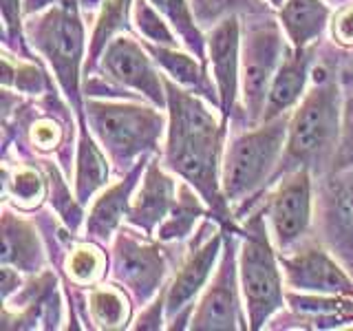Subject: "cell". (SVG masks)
I'll use <instances>...</instances> for the list:
<instances>
[{"mask_svg": "<svg viewBox=\"0 0 353 331\" xmlns=\"http://www.w3.org/2000/svg\"><path fill=\"white\" fill-rule=\"evenodd\" d=\"M168 99V141L163 148V166L179 174L203 197L212 217L228 221L230 203L221 185V152L225 124H219L212 110L174 80H163Z\"/></svg>", "mask_w": 353, "mask_h": 331, "instance_id": "6da1fadb", "label": "cell"}, {"mask_svg": "<svg viewBox=\"0 0 353 331\" xmlns=\"http://www.w3.org/2000/svg\"><path fill=\"white\" fill-rule=\"evenodd\" d=\"M340 117L342 91L338 77L329 75L327 80L314 82L290 117L285 150L272 181L298 168H309L318 177L334 170L340 143Z\"/></svg>", "mask_w": 353, "mask_h": 331, "instance_id": "7a4b0ae2", "label": "cell"}, {"mask_svg": "<svg viewBox=\"0 0 353 331\" xmlns=\"http://www.w3.org/2000/svg\"><path fill=\"white\" fill-rule=\"evenodd\" d=\"M290 113L276 119L261 121L252 130L236 132L230 139L221 166V185L230 205L241 208L243 203L256 201V197L272 181L283 157Z\"/></svg>", "mask_w": 353, "mask_h": 331, "instance_id": "3957f363", "label": "cell"}, {"mask_svg": "<svg viewBox=\"0 0 353 331\" xmlns=\"http://www.w3.org/2000/svg\"><path fill=\"white\" fill-rule=\"evenodd\" d=\"M86 119L119 172L132 170L148 157L163 132L161 110L139 104L88 99Z\"/></svg>", "mask_w": 353, "mask_h": 331, "instance_id": "277c9868", "label": "cell"}, {"mask_svg": "<svg viewBox=\"0 0 353 331\" xmlns=\"http://www.w3.org/2000/svg\"><path fill=\"white\" fill-rule=\"evenodd\" d=\"M31 44L40 51L58 77L64 95L77 110L80 124L86 115L80 102V66L84 60V25L80 0H60L51 9L36 14L27 25Z\"/></svg>", "mask_w": 353, "mask_h": 331, "instance_id": "5b68a950", "label": "cell"}, {"mask_svg": "<svg viewBox=\"0 0 353 331\" xmlns=\"http://www.w3.org/2000/svg\"><path fill=\"white\" fill-rule=\"evenodd\" d=\"M263 217V205L256 212H250L239 250V281L245 298L250 329H263L285 303L283 276Z\"/></svg>", "mask_w": 353, "mask_h": 331, "instance_id": "8992f818", "label": "cell"}, {"mask_svg": "<svg viewBox=\"0 0 353 331\" xmlns=\"http://www.w3.org/2000/svg\"><path fill=\"white\" fill-rule=\"evenodd\" d=\"M287 44L279 31V22L263 14L261 22H250L245 40L241 44V80L243 102H245V124L259 126L268 104L270 84L279 71Z\"/></svg>", "mask_w": 353, "mask_h": 331, "instance_id": "52a82bcc", "label": "cell"}, {"mask_svg": "<svg viewBox=\"0 0 353 331\" xmlns=\"http://www.w3.org/2000/svg\"><path fill=\"white\" fill-rule=\"evenodd\" d=\"M312 170L298 168L274 183L276 188L268 194L263 203L265 217L272 225L274 245L281 254H290L301 243H305L312 225Z\"/></svg>", "mask_w": 353, "mask_h": 331, "instance_id": "ba28073f", "label": "cell"}, {"mask_svg": "<svg viewBox=\"0 0 353 331\" xmlns=\"http://www.w3.org/2000/svg\"><path fill=\"white\" fill-rule=\"evenodd\" d=\"M318 234L325 248L353 274V166L336 170L318 190Z\"/></svg>", "mask_w": 353, "mask_h": 331, "instance_id": "9c48e42d", "label": "cell"}, {"mask_svg": "<svg viewBox=\"0 0 353 331\" xmlns=\"http://www.w3.org/2000/svg\"><path fill=\"white\" fill-rule=\"evenodd\" d=\"M236 237H225V248L221 252V261L214 279L210 281L201 301L196 303L190 327L196 331H234L243 325L241 301H239V257Z\"/></svg>", "mask_w": 353, "mask_h": 331, "instance_id": "30bf717a", "label": "cell"}, {"mask_svg": "<svg viewBox=\"0 0 353 331\" xmlns=\"http://www.w3.org/2000/svg\"><path fill=\"white\" fill-rule=\"evenodd\" d=\"M212 223H208V230ZM205 230V232H208ZM225 237L214 230L212 234L199 239L183 259L179 272L172 283L165 287V323H170L168 329H183L181 320L190 323V312L194 309V298L203 292L208 279L214 272V265L223 252Z\"/></svg>", "mask_w": 353, "mask_h": 331, "instance_id": "8fae6325", "label": "cell"}, {"mask_svg": "<svg viewBox=\"0 0 353 331\" xmlns=\"http://www.w3.org/2000/svg\"><path fill=\"white\" fill-rule=\"evenodd\" d=\"M99 66L106 73V80L119 88H130L132 93L146 97L157 108L168 106L165 84L159 71L154 69V60L141 42H135L130 36L115 38L102 53Z\"/></svg>", "mask_w": 353, "mask_h": 331, "instance_id": "7c38bea8", "label": "cell"}, {"mask_svg": "<svg viewBox=\"0 0 353 331\" xmlns=\"http://www.w3.org/2000/svg\"><path fill=\"white\" fill-rule=\"evenodd\" d=\"M287 287L318 296H353V276L327 248L301 243L290 254H281Z\"/></svg>", "mask_w": 353, "mask_h": 331, "instance_id": "4fadbf2b", "label": "cell"}, {"mask_svg": "<svg viewBox=\"0 0 353 331\" xmlns=\"http://www.w3.org/2000/svg\"><path fill=\"white\" fill-rule=\"evenodd\" d=\"M113 274L139 305H146L165 276V259L157 245H146L124 230L113 248Z\"/></svg>", "mask_w": 353, "mask_h": 331, "instance_id": "5bb4252c", "label": "cell"}, {"mask_svg": "<svg viewBox=\"0 0 353 331\" xmlns=\"http://www.w3.org/2000/svg\"><path fill=\"white\" fill-rule=\"evenodd\" d=\"M208 58L219 93V108L223 119L239 117V77H241V22L239 16L225 18L208 33Z\"/></svg>", "mask_w": 353, "mask_h": 331, "instance_id": "9a60e30c", "label": "cell"}, {"mask_svg": "<svg viewBox=\"0 0 353 331\" xmlns=\"http://www.w3.org/2000/svg\"><path fill=\"white\" fill-rule=\"evenodd\" d=\"M163 168L165 166H161L157 157L148 159L141 183L137 188V192L132 194V201L126 214L128 223L139 228L143 232V237L157 234V228L168 217L176 197V188H179Z\"/></svg>", "mask_w": 353, "mask_h": 331, "instance_id": "2e32d148", "label": "cell"}, {"mask_svg": "<svg viewBox=\"0 0 353 331\" xmlns=\"http://www.w3.org/2000/svg\"><path fill=\"white\" fill-rule=\"evenodd\" d=\"M314 60V49L312 47H287L279 71H276L274 80L270 84L268 93V104H265L263 121L276 119L285 113H290L307 93V80H309V66Z\"/></svg>", "mask_w": 353, "mask_h": 331, "instance_id": "e0dca14e", "label": "cell"}, {"mask_svg": "<svg viewBox=\"0 0 353 331\" xmlns=\"http://www.w3.org/2000/svg\"><path fill=\"white\" fill-rule=\"evenodd\" d=\"M146 163H148V157H143L135 168L126 172L124 179H119L115 185L106 188V190L95 199V203L91 205V212L86 217V234L93 241L104 243L113 237V232L119 228L121 219L128 214L132 192H135L137 183L141 181Z\"/></svg>", "mask_w": 353, "mask_h": 331, "instance_id": "ac0fdd59", "label": "cell"}, {"mask_svg": "<svg viewBox=\"0 0 353 331\" xmlns=\"http://www.w3.org/2000/svg\"><path fill=\"white\" fill-rule=\"evenodd\" d=\"M141 44L150 53L154 64L161 66V69L168 73L170 80H174L179 86L188 88L190 93L203 97L205 102L219 106L216 86H212V82H210L201 60L199 58L194 60L190 53H183L176 47H163V44H152L146 40H141Z\"/></svg>", "mask_w": 353, "mask_h": 331, "instance_id": "d6986e66", "label": "cell"}, {"mask_svg": "<svg viewBox=\"0 0 353 331\" xmlns=\"http://www.w3.org/2000/svg\"><path fill=\"white\" fill-rule=\"evenodd\" d=\"M329 18L331 11L325 0H285L279 14L285 36L296 49L309 47L323 36Z\"/></svg>", "mask_w": 353, "mask_h": 331, "instance_id": "ffe728a7", "label": "cell"}, {"mask_svg": "<svg viewBox=\"0 0 353 331\" xmlns=\"http://www.w3.org/2000/svg\"><path fill=\"white\" fill-rule=\"evenodd\" d=\"M3 265L22 272H40L44 257L33 228L5 210L3 212Z\"/></svg>", "mask_w": 353, "mask_h": 331, "instance_id": "44dd1931", "label": "cell"}, {"mask_svg": "<svg viewBox=\"0 0 353 331\" xmlns=\"http://www.w3.org/2000/svg\"><path fill=\"white\" fill-rule=\"evenodd\" d=\"M208 210L210 208L203 201V197L199 194L188 181H181L179 188H176V197H174V203L170 208L168 217H165L163 223L157 228L159 241H163V243L185 241L192 234L196 221L201 219Z\"/></svg>", "mask_w": 353, "mask_h": 331, "instance_id": "7402d4cb", "label": "cell"}, {"mask_svg": "<svg viewBox=\"0 0 353 331\" xmlns=\"http://www.w3.org/2000/svg\"><path fill=\"white\" fill-rule=\"evenodd\" d=\"M108 183V161L86 132V121L80 124V143H77L75 166V194L77 201L86 203L99 188Z\"/></svg>", "mask_w": 353, "mask_h": 331, "instance_id": "603a6c76", "label": "cell"}, {"mask_svg": "<svg viewBox=\"0 0 353 331\" xmlns=\"http://www.w3.org/2000/svg\"><path fill=\"white\" fill-rule=\"evenodd\" d=\"M130 14H132V0H106L102 5L91 42H88V55H86L88 73H91L97 66V62L102 60V53L106 51L108 44L115 40V33L130 31V22H128Z\"/></svg>", "mask_w": 353, "mask_h": 331, "instance_id": "cb8c5ba5", "label": "cell"}, {"mask_svg": "<svg viewBox=\"0 0 353 331\" xmlns=\"http://www.w3.org/2000/svg\"><path fill=\"white\" fill-rule=\"evenodd\" d=\"M150 3L161 11V16L170 22L174 33L183 40L188 51L194 53V58L205 62L208 58V42L201 33V27L196 25L192 14L190 0H150Z\"/></svg>", "mask_w": 353, "mask_h": 331, "instance_id": "d4e9b609", "label": "cell"}, {"mask_svg": "<svg viewBox=\"0 0 353 331\" xmlns=\"http://www.w3.org/2000/svg\"><path fill=\"white\" fill-rule=\"evenodd\" d=\"M338 82L342 91V117H340V143L334 159V172L353 166V53L342 64Z\"/></svg>", "mask_w": 353, "mask_h": 331, "instance_id": "484cf974", "label": "cell"}, {"mask_svg": "<svg viewBox=\"0 0 353 331\" xmlns=\"http://www.w3.org/2000/svg\"><path fill=\"white\" fill-rule=\"evenodd\" d=\"M88 309H91L93 323L99 329H124L130 320V305L124 292L117 287H97L88 296Z\"/></svg>", "mask_w": 353, "mask_h": 331, "instance_id": "4316f807", "label": "cell"}, {"mask_svg": "<svg viewBox=\"0 0 353 331\" xmlns=\"http://www.w3.org/2000/svg\"><path fill=\"white\" fill-rule=\"evenodd\" d=\"M196 25L201 29H212L225 18L239 14H263L268 11L261 0H190Z\"/></svg>", "mask_w": 353, "mask_h": 331, "instance_id": "83f0119b", "label": "cell"}, {"mask_svg": "<svg viewBox=\"0 0 353 331\" xmlns=\"http://www.w3.org/2000/svg\"><path fill=\"white\" fill-rule=\"evenodd\" d=\"M132 22L135 29L146 42L163 44V47H176V33L170 22L161 16V11L150 0H132Z\"/></svg>", "mask_w": 353, "mask_h": 331, "instance_id": "f1b7e54d", "label": "cell"}, {"mask_svg": "<svg viewBox=\"0 0 353 331\" xmlns=\"http://www.w3.org/2000/svg\"><path fill=\"white\" fill-rule=\"evenodd\" d=\"M106 274V257L97 245H80L69 257V276L77 285H93Z\"/></svg>", "mask_w": 353, "mask_h": 331, "instance_id": "f546056e", "label": "cell"}, {"mask_svg": "<svg viewBox=\"0 0 353 331\" xmlns=\"http://www.w3.org/2000/svg\"><path fill=\"white\" fill-rule=\"evenodd\" d=\"M7 192H11V197L16 199V203L25 210H33L42 203L44 192H47V185L38 177L36 170L31 168H22L16 170L14 179H7Z\"/></svg>", "mask_w": 353, "mask_h": 331, "instance_id": "4dcf8cb0", "label": "cell"}, {"mask_svg": "<svg viewBox=\"0 0 353 331\" xmlns=\"http://www.w3.org/2000/svg\"><path fill=\"white\" fill-rule=\"evenodd\" d=\"M3 20H5V42L9 49H14L16 53H22L25 58H31L29 51L25 49L22 42V14H25V5L22 0H3Z\"/></svg>", "mask_w": 353, "mask_h": 331, "instance_id": "1f68e13d", "label": "cell"}, {"mask_svg": "<svg viewBox=\"0 0 353 331\" xmlns=\"http://www.w3.org/2000/svg\"><path fill=\"white\" fill-rule=\"evenodd\" d=\"M165 320V290L150 305H143L135 329H161Z\"/></svg>", "mask_w": 353, "mask_h": 331, "instance_id": "d6a6232c", "label": "cell"}, {"mask_svg": "<svg viewBox=\"0 0 353 331\" xmlns=\"http://www.w3.org/2000/svg\"><path fill=\"white\" fill-rule=\"evenodd\" d=\"M331 33H334L336 42L353 47V3L345 5L336 14L334 22H331Z\"/></svg>", "mask_w": 353, "mask_h": 331, "instance_id": "836d02e7", "label": "cell"}, {"mask_svg": "<svg viewBox=\"0 0 353 331\" xmlns=\"http://www.w3.org/2000/svg\"><path fill=\"white\" fill-rule=\"evenodd\" d=\"M31 137H33V143H38V148L51 150L55 148V143L60 139V128L53 119H40L38 124H33Z\"/></svg>", "mask_w": 353, "mask_h": 331, "instance_id": "e575fe53", "label": "cell"}, {"mask_svg": "<svg viewBox=\"0 0 353 331\" xmlns=\"http://www.w3.org/2000/svg\"><path fill=\"white\" fill-rule=\"evenodd\" d=\"M20 287V276H18V270H14L11 265H3V296L5 301H9V296L18 292Z\"/></svg>", "mask_w": 353, "mask_h": 331, "instance_id": "d590c367", "label": "cell"}, {"mask_svg": "<svg viewBox=\"0 0 353 331\" xmlns=\"http://www.w3.org/2000/svg\"><path fill=\"white\" fill-rule=\"evenodd\" d=\"M60 0H22V5H25V16H36V14H42V11H47L49 7L58 5Z\"/></svg>", "mask_w": 353, "mask_h": 331, "instance_id": "8d00e7d4", "label": "cell"}, {"mask_svg": "<svg viewBox=\"0 0 353 331\" xmlns=\"http://www.w3.org/2000/svg\"><path fill=\"white\" fill-rule=\"evenodd\" d=\"M106 0H80V7L84 11H95V9H102V5Z\"/></svg>", "mask_w": 353, "mask_h": 331, "instance_id": "74e56055", "label": "cell"}, {"mask_svg": "<svg viewBox=\"0 0 353 331\" xmlns=\"http://www.w3.org/2000/svg\"><path fill=\"white\" fill-rule=\"evenodd\" d=\"M263 3H268L270 7H279L281 9L285 5V0H263Z\"/></svg>", "mask_w": 353, "mask_h": 331, "instance_id": "f35d334b", "label": "cell"}, {"mask_svg": "<svg viewBox=\"0 0 353 331\" xmlns=\"http://www.w3.org/2000/svg\"><path fill=\"white\" fill-rule=\"evenodd\" d=\"M329 3H347V0H329Z\"/></svg>", "mask_w": 353, "mask_h": 331, "instance_id": "ab89813d", "label": "cell"}]
</instances>
